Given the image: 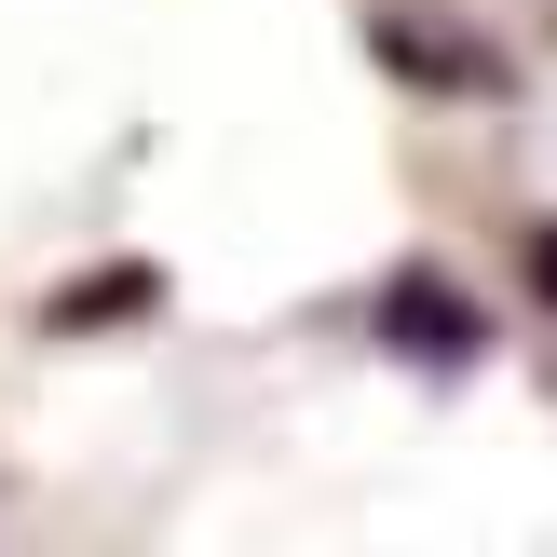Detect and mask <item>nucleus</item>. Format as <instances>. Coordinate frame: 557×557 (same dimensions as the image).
Instances as JSON below:
<instances>
[{
	"mask_svg": "<svg viewBox=\"0 0 557 557\" xmlns=\"http://www.w3.org/2000/svg\"><path fill=\"white\" fill-rule=\"evenodd\" d=\"M381 326H408V354H435V368H462V354L490 341V326H476V313H449L422 272H408V286H381Z\"/></svg>",
	"mask_w": 557,
	"mask_h": 557,
	"instance_id": "1",
	"label": "nucleus"
},
{
	"mask_svg": "<svg viewBox=\"0 0 557 557\" xmlns=\"http://www.w3.org/2000/svg\"><path fill=\"white\" fill-rule=\"evenodd\" d=\"M544 299H557V232H544Z\"/></svg>",
	"mask_w": 557,
	"mask_h": 557,
	"instance_id": "2",
	"label": "nucleus"
}]
</instances>
